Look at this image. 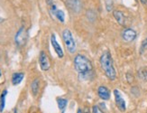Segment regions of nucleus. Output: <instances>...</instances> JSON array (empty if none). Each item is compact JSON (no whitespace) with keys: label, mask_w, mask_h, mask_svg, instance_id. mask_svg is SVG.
Instances as JSON below:
<instances>
[{"label":"nucleus","mask_w":147,"mask_h":113,"mask_svg":"<svg viewBox=\"0 0 147 113\" xmlns=\"http://www.w3.org/2000/svg\"><path fill=\"white\" fill-rule=\"evenodd\" d=\"M92 113H104V111L102 110L98 106H93L92 107Z\"/></svg>","instance_id":"nucleus-18"},{"label":"nucleus","mask_w":147,"mask_h":113,"mask_svg":"<svg viewBox=\"0 0 147 113\" xmlns=\"http://www.w3.org/2000/svg\"><path fill=\"white\" fill-rule=\"evenodd\" d=\"M57 104H58L60 110H64L68 104V99L64 98H57Z\"/></svg>","instance_id":"nucleus-15"},{"label":"nucleus","mask_w":147,"mask_h":113,"mask_svg":"<svg viewBox=\"0 0 147 113\" xmlns=\"http://www.w3.org/2000/svg\"><path fill=\"white\" fill-rule=\"evenodd\" d=\"M32 113H37V111H34V112H32Z\"/></svg>","instance_id":"nucleus-25"},{"label":"nucleus","mask_w":147,"mask_h":113,"mask_svg":"<svg viewBox=\"0 0 147 113\" xmlns=\"http://www.w3.org/2000/svg\"><path fill=\"white\" fill-rule=\"evenodd\" d=\"M73 64L76 72L82 80H88L93 73V65L91 61L82 54H77L74 57Z\"/></svg>","instance_id":"nucleus-1"},{"label":"nucleus","mask_w":147,"mask_h":113,"mask_svg":"<svg viewBox=\"0 0 147 113\" xmlns=\"http://www.w3.org/2000/svg\"><path fill=\"white\" fill-rule=\"evenodd\" d=\"M140 2H141L143 5H147V0H140Z\"/></svg>","instance_id":"nucleus-20"},{"label":"nucleus","mask_w":147,"mask_h":113,"mask_svg":"<svg viewBox=\"0 0 147 113\" xmlns=\"http://www.w3.org/2000/svg\"><path fill=\"white\" fill-rule=\"evenodd\" d=\"M3 21H4V19H3V18H2V17H0V24H1V23H2Z\"/></svg>","instance_id":"nucleus-22"},{"label":"nucleus","mask_w":147,"mask_h":113,"mask_svg":"<svg viewBox=\"0 0 147 113\" xmlns=\"http://www.w3.org/2000/svg\"><path fill=\"white\" fill-rule=\"evenodd\" d=\"M138 78L141 81H147V66L142 67L138 71Z\"/></svg>","instance_id":"nucleus-14"},{"label":"nucleus","mask_w":147,"mask_h":113,"mask_svg":"<svg viewBox=\"0 0 147 113\" xmlns=\"http://www.w3.org/2000/svg\"><path fill=\"white\" fill-rule=\"evenodd\" d=\"M14 113H18V111H17V109H15V110H14Z\"/></svg>","instance_id":"nucleus-23"},{"label":"nucleus","mask_w":147,"mask_h":113,"mask_svg":"<svg viewBox=\"0 0 147 113\" xmlns=\"http://www.w3.org/2000/svg\"><path fill=\"white\" fill-rule=\"evenodd\" d=\"M145 49H147V39H145L143 43H142V46H141V49H140V51H141V53L144 51Z\"/></svg>","instance_id":"nucleus-19"},{"label":"nucleus","mask_w":147,"mask_h":113,"mask_svg":"<svg viewBox=\"0 0 147 113\" xmlns=\"http://www.w3.org/2000/svg\"><path fill=\"white\" fill-rule=\"evenodd\" d=\"M0 98H1V94H0Z\"/></svg>","instance_id":"nucleus-26"},{"label":"nucleus","mask_w":147,"mask_h":113,"mask_svg":"<svg viewBox=\"0 0 147 113\" xmlns=\"http://www.w3.org/2000/svg\"><path fill=\"white\" fill-rule=\"evenodd\" d=\"M136 32L132 28H125L122 32V38L126 43H131L136 38Z\"/></svg>","instance_id":"nucleus-7"},{"label":"nucleus","mask_w":147,"mask_h":113,"mask_svg":"<svg viewBox=\"0 0 147 113\" xmlns=\"http://www.w3.org/2000/svg\"><path fill=\"white\" fill-rule=\"evenodd\" d=\"M114 96H115V101H116V105L117 109L121 112H125L126 110V104L124 98L121 95V93L118 90L114 91Z\"/></svg>","instance_id":"nucleus-5"},{"label":"nucleus","mask_w":147,"mask_h":113,"mask_svg":"<svg viewBox=\"0 0 147 113\" xmlns=\"http://www.w3.org/2000/svg\"><path fill=\"white\" fill-rule=\"evenodd\" d=\"M39 64H40V68L43 72L48 71L51 67V64H50V61L48 58V55L43 51H42L40 53V55H39Z\"/></svg>","instance_id":"nucleus-6"},{"label":"nucleus","mask_w":147,"mask_h":113,"mask_svg":"<svg viewBox=\"0 0 147 113\" xmlns=\"http://www.w3.org/2000/svg\"><path fill=\"white\" fill-rule=\"evenodd\" d=\"M67 5L74 13H79L81 9L80 0H67Z\"/></svg>","instance_id":"nucleus-10"},{"label":"nucleus","mask_w":147,"mask_h":113,"mask_svg":"<svg viewBox=\"0 0 147 113\" xmlns=\"http://www.w3.org/2000/svg\"><path fill=\"white\" fill-rule=\"evenodd\" d=\"M98 95L101 99L108 100L110 99L111 93H110V91L108 90L107 87H106L104 85H101L98 87Z\"/></svg>","instance_id":"nucleus-9"},{"label":"nucleus","mask_w":147,"mask_h":113,"mask_svg":"<svg viewBox=\"0 0 147 113\" xmlns=\"http://www.w3.org/2000/svg\"><path fill=\"white\" fill-rule=\"evenodd\" d=\"M39 90H40V80L34 79L33 81V83H31V91L34 97L37 96L38 92H39Z\"/></svg>","instance_id":"nucleus-13"},{"label":"nucleus","mask_w":147,"mask_h":113,"mask_svg":"<svg viewBox=\"0 0 147 113\" xmlns=\"http://www.w3.org/2000/svg\"><path fill=\"white\" fill-rule=\"evenodd\" d=\"M15 41H16V45L18 46H23L25 45V43L27 41V32L24 26H22L17 31L16 37H15Z\"/></svg>","instance_id":"nucleus-4"},{"label":"nucleus","mask_w":147,"mask_h":113,"mask_svg":"<svg viewBox=\"0 0 147 113\" xmlns=\"http://www.w3.org/2000/svg\"><path fill=\"white\" fill-rule=\"evenodd\" d=\"M24 72H15L12 75V84L13 85H18L22 83V81L24 80Z\"/></svg>","instance_id":"nucleus-12"},{"label":"nucleus","mask_w":147,"mask_h":113,"mask_svg":"<svg viewBox=\"0 0 147 113\" xmlns=\"http://www.w3.org/2000/svg\"><path fill=\"white\" fill-rule=\"evenodd\" d=\"M2 76V72H1V70H0V77Z\"/></svg>","instance_id":"nucleus-24"},{"label":"nucleus","mask_w":147,"mask_h":113,"mask_svg":"<svg viewBox=\"0 0 147 113\" xmlns=\"http://www.w3.org/2000/svg\"><path fill=\"white\" fill-rule=\"evenodd\" d=\"M61 35H62V40L65 45L67 51L71 54L75 53L77 50V45H76V43H75V40L73 38V35L71 32V30L64 29Z\"/></svg>","instance_id":"nucleus-3"},{"label":"nucleus","mask_w":147,"mask_h":113,"mask_svg":"<svg viewBox=\"0 0 147 113\" xmlns=\"http://www.w3.org/2000/svg\"><path fill=\"white\" fill-rule=\"evenodd\" d=\"M51 43H52L53 50L55 51L56 54L58 55V57L59 58H63V56H64V53H63L62 48L60 45V43H58V41H57L56 36H55L54 34H53L52 36H51Z\"/></svg>","instance_id":"nucleus-8"},{"label":"nucleus","mask_w":147,"mask_h":113,"mask_svg":"<svg viewBox=\"0 0 147 113\" xmlns=\"http://www.w3.org/2000/svg\"><path fill=\"white\" fill-rule=\"evenodd\" d=\"M77 113H84V112L82 111V110H81V109H79V110H78V111H77Z\"/></svg>","instance_id":"nucleus-21"},{"label":"nucleus","mask_w":147,"mask_h":113,"mask_svg":"<svg viewBox=\"0 0 147 113\" xmlns=\"http://www.w3.org/2000/svg\"><path fill=\"white\" fill-rule=\"evenodd\" d=\"M6 94H7V91L6 90H5L1 94V98H0V112H3V110H5Z\"/></svg>","instance_id":"nucleus-16"},{"label":"nucleus","mask_w":147,"mask_h":113,"mask_svg":"<svg viewBox=\"0 0 147 113\" xmlns=\"http://www.w3.org/2000/svg\"><path fill=\"white\" fill-rule=\"evenodd\" d=\"M100 65L106 76L110 81L117 79V71L114 66V62L109 51H105L100 56Z\"/></svg>","instance_id":"nucleus-2"},{"label":"nucleus","mask_w":147,"mask_h":113,"mask_svg":"<svg viewBox=\"0 0 147 113\" xmlns=\"http://www.w3.org/2000/svg\"><path fill=\"white\" fill-rule=\"evenodd\" d=\"M113 16L115 17V19L117 20V22L118 23V24L122 26H125V16L124 15V13L122 11H119V10H115L113 12Z\"/></svg>","instance_id":"nucleus-11"},{"label":"nucleus","mask_w":147,"mask_h":113,"mask_svg":"<svg viewBox=\"0 0 147 113\" xmlns=\"http://www.w3.org/2000/svg\"><path fill=\"white\" fill-rule=\"evenodd\" d=\"M106 5H107V10L108 12L111 11L112 10V7H113V2H112V0H107Z\"/></svg>","instance_id":"nucleus-17"}]
</instances>
